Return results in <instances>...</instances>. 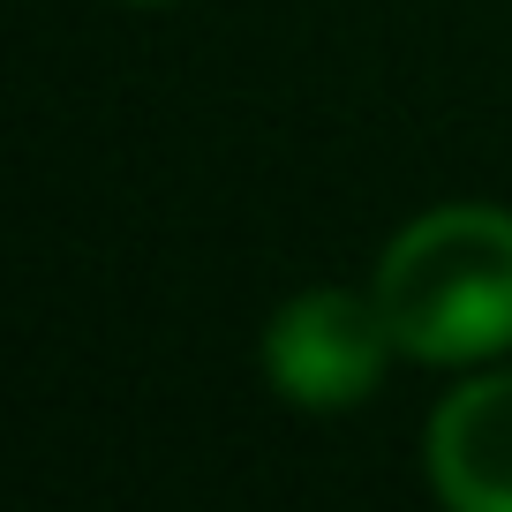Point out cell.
Wrapping results in <instances>:
<instances>
[{
    "instance_id": "obj_1",
    "label": "cell",
    "mask_w": 512,
    "mask_h": 512,
    "mask_svg": "<svg viewBox=\"0 0 512 512\" xmlns=\"http://www.w3.org/2000/svg\"><path fill=\"white\" fill-rule=\"evenodd\" d=\"M377 309L415 362H490L512 347V211L437 204L377 264Z\"/></svg>"
},
{
    "instance_id": "obj_2",
    "label": "cell",
    "mask_w": 512,
    "mask_h": 512,
    "mask_svg": "<svg viewBox=\"0 0 512 512\" xmlns=\"http://www.w3.org/2000/svg\"><path fill=\"white\" fill-rule=\"evenodd\" d=\"M400 354L392 324L377 309V287H309L264 332V377L287 407L309 415H339V407H362L384 384V362Z\"/></svg>"
},
{
    "instance_id": "obj_3",
    "label": "cell",
    "mask_w": 512,
    "mask_h": 512,
    "mask_svg": "<svg viewBox=\"0 0 512 512\" xmlns=\"http://www.w3.org/2000/svg\"><path fill=\"white\" fill-rule=\"evenodd\" d=\"M430 482L460 512H512V377H467L430 415Z\"/></svg>"
}]
</instances>
